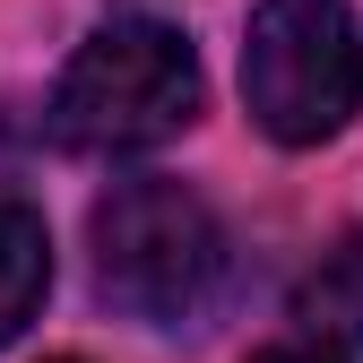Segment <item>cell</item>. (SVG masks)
<instances>
[{"mask_svg": "<svg viewBox=\"0 0 363 363\" xmlns=\"http://www.w3.org/2000/svg\"><path fill=\"white\" fill-rule=\"evenodd\" d=\"M251 363H346V354H329L320 337H286V346H268V354H251Z\"/></svg>", "mask_w": 363, "mask_h": 363, "instance_id": "obj_6", "label": "cell"}, {"mask_svg": "<svg viewBox=\"0 0 363 363\" xmlns=\"http://www.w3.org/2000/svg\"><path fill=\"white\" fill-rule=\"evenodd\" d=\"M294 320H303V337H320L329 354L363 363V242H337V251L303 277Z\"/></svg>", "mask_w": 363, "mask_h": 363, "instance_id": "obj_4", "label": "cell"}, {"mask_svg": "<svg viewBox=\"0 0 363 363\" xmlns=\"http://www.w3.org/2000/svg\"><path fill=\"white\" fill-rule=\"evenodd\" d=\"M242 104L277 147H320L363 113V26L346 0H259L242 35Z\"/></svg>", "mask_w": 363, "mask_h": 363, "instance_id": "obj_3", "label": "cell"}, {"mask_svg": "<svg viewBox=\"0 0 363 363\" xmlns=\"http://www.w3.org/2000/svg\"><path fill=\"white\" fill-rule=\"evenodd\" d=\"M199 121V52L156 18H113L52 86V139L69 156H147Z\"/></svg>", "mask_w": 363, "mask_h": 363, "instance_id": "obj_2", "label": "cell"}, {"mask_svg": "<svg viewBox=\"0 0 363 363\" xmlns=\"http://www.w3.org/2000/svg\"><path fill=\"white\" fill-rule=\"evenodd\" d=\"M96 294L121 320L147 329H191L225 294V225L199 191H182L164 173L113 182L96 199Z\"/></svg>", "mask_w": 363, "mask_h": 363, "instance_id": "obj_1", "label": "cell"}, {"mask_svg": "<svg viewBox=\"0 0 363 363\" xmlns=\"http://www.w3.org/2000/svg\"><path fill=\"white\" fill-rule=\"evenodd\" d=\"M43 286H52V234L26 199H0V346L35 320Z\"/></svg>", "mask_w": 363, "mask_h": 363, "instance_id": "obj_5", "label": "cell"}]
</instances>
